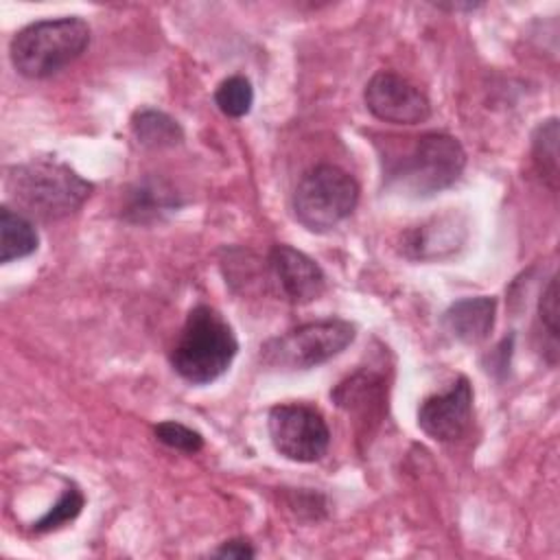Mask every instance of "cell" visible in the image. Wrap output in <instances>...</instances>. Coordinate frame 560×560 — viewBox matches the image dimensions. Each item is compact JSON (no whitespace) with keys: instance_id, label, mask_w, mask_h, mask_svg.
<instances>
[{"instance_id":"1","label":"cell","mask_w":560,"mask_h":560,"mask_svg":"<svg viewBox=\"0 0 560 560\" xmlns=\"http://www.w3.org/2000/svg\"><path fill=\"white\" fill-rule=\"evenodd\" d=\"M466 166L462 142L448 133H422L402 153L383 155L385 188L405 197H431L453 186Z\"/></svg>"},{"instance_id":"2","label":"cell","mask_w":560,"mask_h":560,"mask_svg":"<svg viewBox=\"0 0 560 560\" xmlns=\"http://www.w3.org/2000/svg\"><path fill=\"white\" fill-rule=\"evenodd\" d=\"M236 352V335L223 315L212 306L197 304L186 315L168 361L186 383L206 385L228 372Z\"/></svg>"},{"instance_id":"3","label":"cell","mask_w":560,"mask_h":560,"mask_svg":"<svg viewBox=\"0 0 560 560\" xmlns=\"http://www.w3.org/2000/svg\"><path fill=\"white\" fill-rule=\"evenodd\" d=\"M9 197L28 214L61 219L83 206L92 184L68 164L37 158L7 171Z\"/></svg>"},{"instance_id":"4","label":"cell","mask_w":560,"mask_h":560,"mask_svg":"<svg viewBox=\"0 0 560 560\" xmlns=\"http://www.w3.org/2000/svg\"><path fill=\"white\" fill-rule=\"evenodd\" d=\"M90 35V24L77 15L37 20L13 35L9 57L18 74L48 79L85 52Z\"/></svg>"},{"instance_id":"5","label":"cell","mask_w":560,"mask_h":560,"mask_svg":"<svg viewBox=\"0 0 560 560\" xmlns=\"http://www.w3.org/2000/svg\"><path fill=\"white\" fill-rule=\"evenodd\" d=\"M357 201L359 184L348 171L335 164H317L300 177L291 208L300 225L324 234L346 221L354 212Z\"/></svg>"},{"instance_id":"6","label":"cell","mask_w":560,"mask_h":560,"mask_svg":"<svg viewBox=\"0 0 560 560\" xmlns=\"http://www.w3.org/2000/svg\"><path fill=\"white\" fill-rule=\"evenodd\" d=\"M357 337V326L341 317L302 324L260 346L262 365L280 372L311 370L341 354Z\"/></svg>"},{"instance_id":"7","label":"cell","mask_w":560,"mask_h":560,"mask_svg":"<svg viewBox=\"0 0 560 560\" xmlns=\"http://www.w3.org/2000/svg\"><path fill=\"white\" fill-rule=\"evenodd\" d=\"M267 431L276 453L298 464L322 459L330 446V429L322 411L302 402L273 405L267 413Z\"/></svg>"},{"instance_id":"8","label":"cell","mask_w":560,"mask_h":560,"mask_svg":"<svg viewBox=\"0 0 560 560\" xmlns=\"http://www.w3.org/2000/svg\"><path fill=\"white\" fill-rule=\"evenodd\" d=\"M365 107L372 116L392 125H418L431 116L429 98L405 77L381 70L363 90Z\"/></svg>"},{"instance_id":"9","label":"cell","mask_w":560,"mask_h":560,"mask_svg":"<svg viewBox=\"0 0 560 560\" xmlns=\"http://www.w3.org/2000/svg\"><path fill=\"white\" fill-rule=\"evenodd\" d=\"M472 424V385L459 376L446 392L429 396L418 407V427L438 442L459 440Z\"/></svg>"},{"instance_id":"10","label":"cell","mask_w":560,"mask_h":560,"mask_svg":"<svg viewBox=\"0 0 560 560\" xmlns=\"http://www.w3.org/2000/svg\"><path fill=\"white\" fill-rule=\"evenodd\" d=\"M269 269L282 295L293 304H308L326 291V273L304 252L291 245H273L269 252Z\"/></svg>"},{"instance_id":"11","label":"cell","mask_w":560,"mask_h":560,"mask_svg":"<svg viewBox=\"0 0 560 560\" xmlns=\"http://www.w3.org/2000/svg\"><path fill=\"white\" fill-rule=\"evenodd\" d=\"M497 300L490 295L464 298L451 304L442 315L444 330L462 343H481L494 326Z\"/></svg>"},{"instance_id":"12","label":"cell","mask_w":560,"mask_h":560,"mask_svg":"<svg viewBox=\"0 0 560 560\" xmlns=\"http://www.w3.org/2000/svg\"><path fill=\"white\" fill-rule=\"evenodd\" d=\"M39 236L28 217L11 210L9 206L0 208V262H11L31 256L37 252Z\"/></svg>"},{"instance_id":"13","label":"cell","mask_w":560,"mask_h":560,"mask_svg":"<svg viewBox=\"0 0 560 560\" xmlns=\"http://www.w3.org/2000/svg\"><path fill=\"white\" fill-rule=\"evenodd\" d=\"M131 131L142 147L164 149L175 147L184 140V129L166 112L142 107L131 116Z\"/></svg>"},{"instance_id":"14","label":"cell","mask_w":560,"mask_h":560,"mask_svg":"<svg viewBox=\"0 0 560 560\" xmlns=\"http://www.w3.org/2000/svg\"><path fill=\"white\" fill-rule=\"evenodd\" d=\"M177 199L173 195V190L164 188L160 182H144L138 184L136 190L129 192V201H127V217L133 221H147V219H155L162 212H168L173 208H177Z\"/></svg>"},{"instance_id":"15","label":"cell","mask_w":560,"mask_h":560,"mask_svg":"<svg viewBox=\"0 0 560 560\" xmlns=\"http://www.w3.org/2000/svg\"><path fill=\"white\" fill-rule=\"evenodd\" d=\"M532 155L538 173L556 188L558 182V118H547L532 133Z\"/></svg>"},{"instance_id":"16","label":"cell","mask_w":560,"mask_h":560,"mask_svg":"<svg viewBox=\"0 0 560 560\" xmlns=\"http://www.w3.org/2000/svg\"><path fill=\"white\" fill-rule=\"evenodd\" d=\"M217 107L230 118H243L254 105V88L247 77L232 74L223 79L214 90Z\"/></svg>"},{"instance_id":"17","label":"cell","mask_w":560,"mask_h":560,"mask_svg":"<svg viewBox=\"0 0 560 560\" xmlns=\"http://www.w3.org/2000/svg\"><path fill=\"white\" fill-rule=\"evenodd\" d=\"M83 503H85V497L79 490V486L77 483H66V488H63L61 497L57 499V503L42 518H37L33 523V532L35 534H46V532L59 529L61 525L74 521L81 514Z\"/></svg>"},{"instance_id":"18","label":"cell","mask_w":560,"mask_h":560,"mask_svg":"<svg viewBox=\"0 0 560 560\" xmlns=\"http://www.w3.org/2000/svg\"><path fill=\"white\" fill-rule=\"evenodd\" d=\"M153 435L158 442H162L164 446L173 448V451H182V453H199L203 448V435L177 420H164L158 422L153 427Z\"/></svg>"},{"instance_id":"19","label":"cell","mask_w":560,"mask_h":560,"mask_svg":"<svg viewBox=\"0 0 560 560\" xmlns=\"http://www.w3.org/2000/svg\"><path fill=\"white\" fill-rule=\"evenodd\" d=\"M558 278L551 276L538 300V322L547 332L549 346L558 352Z\"/></svg>"},{"instance_id":"20","label":"cell","mask_w":560,"mask_h":560,"mask_svg":"<svg viewBox=\"0 0 560 560\" xmlns=\"http://www.w3.org/2000/svg\"><path fill=\"white\" fill-rule=\"evenodd\" d=\"M214 558H254L256 556V549L252 547L249 540L245 538H232V540H225L221 542L214 551H212Z\"/></svg>"},{"instance_id":"21","label":"cell","mask_w":560,"mask_h":560,"mask_svg":"<svg viewBox=\"0 0 560 560\" xmlns=\"http://www.w3.org/2000/svg\"><path fill=\"white\" fill-rule=\"evenodd\" d=\"M440 9H451V11H457V9H477L479 4H438Z\"/></svg>"}]
</instances>
